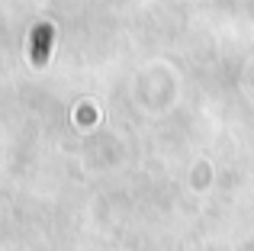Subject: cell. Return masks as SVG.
I'll list each match as a JSON object with an SVG mask.
<instances>
[{"mask_svg": "<svg viewBox=\"0 0 254 251\" xmlns=\"http://www.w3.org/2000/svg\"><path fill=\"white\" fill-rule=\"evenodd\" d=\"M32 45H36V49H32V58H36V64H42L45 55H49V45H52V26H39Z\"/></svg>", "mask_w": 254, "mask_h": 251, "instance_id": "1", "label": "cell"}]
</instances>
